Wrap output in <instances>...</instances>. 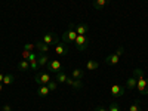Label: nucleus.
Returning a JSON list of instances; mask_svg holds the SVG:
<instances>
[{"mask_svg":"<svg viewBox=\"0 0 148 111\" xmlns=\"http://www.w3.org/2000/svg\"><path fill=\"white\" fill-rule=\"evenodd\" d=\"M133 76L136 77V89L141 95H148V79H145V74L141 68L133 70Z\"/></svg>","mask_w":148,"mask_h":111,"instance_id":"f257e3e1","label":"nucleus"},{"mask_svg":"<svg viewBox=\"0 0 148 111\" xmlns=\"http://www.w3.org/2000/svg\"><path fill=\"white\" fill-rule=\"evenodd\" d=\"M74 45H76V49H77V51L83 52V51H86V49H88V46H89V39H88L86 36L79 34L77 39H76V42H74Z\"/></svg>","mask_w":148,"mask_h":111,"instance_id":"f03ea898","label":"nucleus"},{"mask_svg":"<svg viewBox=\"0 0 148 111\" xmlns=\"http://www.w3.org/2000/svg\"><path fill=\"white\" fill-rule=\"evenodd\" d=\"M46 68L49 70V71H51V73H61V71H62V62H61V61L59 59H51V61H49V62H47V65H46Z\"/></svg>","mask_w":148,"mask_h":111,"instance_id":"7ed1b4c3","label":"nucleus"},{"mask_svg":"<svg viewBox=\"0 0 148 111\" xmlns=\"http://www.w3.org/2000/svg\"><path fill=\"white\" fill-rule=\"evenodd\" d=\"M77 33H76V30L74 28H68L65 33H62V42L65 43V45H68V43H74L76 42V39H77Z\"/></svg>","mask_w":148,"mask_h":111,"instance_id":"20e7f679","label":"nucleus"},{"mask_svg":"<svg viewBox=\"0 0 148 111\" xmlns=\"http://www.w3.org/2000/svg\"><path fill=\"white\" fill-rule=\"evenodd\" d=\"M34 82L42 86V84H47L49 82H51V74L49 73H37L36 77H34Z\"/></svg>","mask_w":148,"mask_h":111,"instance_id":"39448f33","label":"nucleus"},{"mask_svg":"<svg viewBox=\"0 0 148 111\" xmlns=\"http://www.w3.org/2000/svg\"><path fill=\"white\" fill-rule=\"evenodd\" d=\"M126 92H125V86H121L119 83H114L113 86H111V96H114V98H120L123 96Z\"/></svg>","mask_w":148,"mask_h":111,"instance_id":"423d86ee","label":"nucleus"},{"mask_svg":"<svg viewBox=\"0 0 148 111\" xmlns=\"http://www.w3.org/2000/svg\"><path fill=\"white\" fill-rule=\"evenodd\" d=\"M42 40L46 43V45H56L58 43V36L55 33H45L43 37H42Z\"/></svg>","mask_w":148,"mask_h":111,"instance_id":"0eeeda50","label":"nucleus"},{"mask_svg":"<svg viewBox=\"0 0 148 111\" xmlns=\"http://www.w3.org/2000/svg\"><path fill=\"white\" fill-rule=\"evenodd\" d=\"M67 53H68V47H67V45L58 42V43L55 45V55H56V56H65Z\"/></svg>","mask_w":148,"mask_h":111,"instance_id":"6e6552de","label":"nucleus"},{"mask_svg":"<svg viewBox=\"0 0 148 111\" xmlns=\"http://www.w3.org/2000/svg\"><path fill=\"white\" fill-rule=\"evenodd\" d=\"M34 45H36V49H37V51L42 52V53H47V52H49V49H51V46L46 45L43 40H37Z\"/></svg>","mask_w":148,"mask_h":111,"instance_id":"1a4fd4ad","label":"nucleus"},{"mask_svg":"<svg viewBox=\"0 0 148 111\" xmlns=\"http://www.w3.org/2000/svg\"><path fill=\"white\" fill-rule=\"evenodd\" d=\"M65 83H67L68 86H71L73 89H82V88H83L82 80H76V79H73V77H68Z\"/></svg>","mask_w":148,"mask_h":111,"instance_id":"9d476101","label":"nucleus"},{"mask_svg":"<svg viewBox=\"0 0 148 111\" xmlns=\"http://www.w3.org/2000/svg\"><path fill=\"white\" fill-rule=\"evenodd\" d=\"M37 61H39V65H40V67H46L47 62L51 61V58H49L47 53H42V52H39V55H37Z\"/></svg>","mask_w":148,"mask_h":111,"instance_id":"9b49d317","label":"nucleus"},{"mask_svg":"<svg viewBox=\"0 0 148 111\" xmlns=\"http://www.w3.org/2000/svg\"><path fill=\"white\" fill-rule=\"evenodd\" d=\"M89 31V25L86 22H80L76 25V33L77 34H82V36H86V33Z\"/></svg>","mask_w":148,"mask_h":111,"instance_id":"f8f14e48","label":"nucleus"},{"mask_svg":"<svg viewBox=\"0 0 148 111\" xmlns=\"http://www.w3.org/2000/svg\"><path fill=\"white\" fill-rule=\"evenodd\" d=\"M119 61H120V56L117 53H113V55H110V56L105 58V64H108V65H117Z\"/></svg>","mask_w":148,"mask_h":111,"instance_id":"ddd939ff","label":"nucleus"},{"mask_svg":"<svg viewBox=\"0 0 148 111\" xmlns=\"http://www.w3.org/2000/svg\"><path fill=\"white\" fill-rule=\"evenodd\" d=\"M49 93H51V90H49L47 84H42V86H39V89H37V96L39 98H45Z\"/></svg>","mask_w":148,"mask_h":111,"instance_id":"4468645a","label":"nucleus"},{"mask_svg":"<svg viewBox=\"0 0 148 111\" xmlns=\"http://www.w3.org/2000/svg\"><path fill=\"white\" fill-rule=\"evenodd\" d=\"M83 76H84V71H83L82 68H74V70L71 71V77L76 79V80H82Z\"/></svg>","mask_w":148,"mask_h":111,"instance_id":"2eb2a0df","label":"nucleus"},{"mask_svg":"<svg viewBox=\"0 0 148 111\" xmlns=\"http://www.w3.org/2000/svg\"><path fill=\"white\" fill-rule=\"evenodd\" d=\"M99 68V62L95 59H89L88 62H86V70H89V71H93V70H98Z\"/></svg>","mask_w":148,"mask_h":111,"instance_id":"dca6fc26","label":"nucleus"},{"mask_svg":"<svg viewBox=\"0 0 148 111\" xmlns=\"http://www.w3.org/2000/svg\"><path fill=\"white\" fill-rule=\"evenodd\" d=\"M107 3H108V0H93V2H92V5H93V8H95L96 10L104 9V8L107 6Z\"/></svg>","mask_w":148,"mask_h":111,"instance_id":"f3484780","label":"nucleus"},{"mask_svg":"<svg viewBox=\"0 0 148 111\" xmlns=\"http://www.w3.org/2000/svg\"><path fill=\"white\" fill-rule=\"evenodd\" d=\"M126 88H127L129 90H133V89H136V77H135V76L129 77V79L126 80Z\"/></svg>","mask_w":148,"mask_h":111,"instance_id":"a211bd4d","label":"nucleus"},{"mask_svg":"<svg viewBox=\"0 0 148 111\" xmlns=\"http://www.w3.org/2000/svg\"><path fill=\"white\" fill-rule=\"evenodd\" d=\"M18 70L22 71V73H24V71H28V70H30V62H28V61H25V59H22L21 62L18 64Z\"/></svg>","mask_w":148,"mask_h":111,"instance_id":"6ab92c4d","label":"nucleus"},{"mask_svg":"<svg viewBox=\"0 0 148 111\" xmlns=\"http://www.w3.org/2000/svg\"><path fill=\"white\" fill-rule=\"evenodd\" d=\"M67 79H68V76L64 73V71H61V73H56V83H65L67 82Z\"/></svg>","mask_w":148,"mask_h":111,"instance_id":"aec40b11","label":"nucleus"},{"mask_svg":"<svg viewBox=\"0 0 148 111\" xmlns=\"http://www.w3.org/2000/svg\"><path fill=\"white\" fill-rule=\"evenodd\" d=\"M129 111H144V110H142V105H141L139 101H135V102L129 107Z\"/></svg>","mask_w":148,"mask_h":111,"instance_id":"412c9836","label":"nucleus"},{"mask_svg":"<svg viewBox=\"0 0 148 111\" xmlns=\"http://www.w3.org/2000/svg\"><path fill=\"white\" fill-rule=\"evenodd\" d=\"M15 82V77H14V74H6L5 79H3V84H12Z\"/></svg>","mask_w":148,"mask_h":111,"instance_id":"4be33fe9","label":"nucleus"},{"mask_svg":"<svg viewBox=\"0 0 148 111\" xmlns=\"http://www.w3.org/2000/svg\"><path fill=\"white\" fill-rule=\"evenodd\" d=\"M47 88H49V90H51V92H53V90H56V88H58V83L53 82V80H51V82L47 83Z\"/></svg>","mask_w":148,"mask_h":111,"instance_id":"5701e85b","label":"nucleus"},{"mask_svg":"<svg viewBox=\"0 0 148 111\" xmlns=\"http://www.w3.org/2000/svg\"><path fill=\"white\" fill-rule=\"evenodd\" d=\"M39 61H31V62H30V70H33V71H37V70H39Z\"/></svg>","mask_w":148,"mask_h":111,"instance_id":"b1692460","label":"nucleus"},{"mask_svg":"<svg viewBox=\"0 0 148 111\" xmlns=\"http://www.w3.org/2000/svg\"><path fill=\"white\" fill-rule=\"evenodd\" d=\"M36 47V45H33V43H27L25 46H24V51H28V52H33V49Z\"/></svg>","mask_w":148,"mask_h":111,"instance_id":"393cba45","label":"nucleus"},{"mask_svg":"<svg viewBox=\"0 0 148 111\" xmlns=\"http://www.w3.org/2000/svg\"><path fill=\"white\" fill-rule=\"evenodd\" d=\"M108 111H120V107H119L117 104H110Z\"/></svg>","mask_w":148,"mask_h":111,"instance_id":"a878e982","label":"nucleus"},{"mask_svg":"<svg viewBox=\"0 0 148 111\" xmlns=\"http://www.w3.org/2000/svg\"><path fill=\"white\" fill-rule=\"evenodd\" d=\"M37 55H39V53L31 52V53H30V56H28V62H31V61H37Z\"/></svg>","mask_w":148,"mask_h":111,"instance_id":"bb28decb","label":"nucleus"},{"mask_svg":"<svg viewBox=\"0 0 148 111\" xmlns=\"http://www.w3.org/2000/svg\"><path fill=\"white\" fill-rule=\"evenodd\" d=\"M30 53L31 52H28V51H22V59H25V61H28V56H30Z\"/></svg>","mask_w":148,"mask_h":111,"instance_id":"cd10ccee","label":"nucleus"},{"mask_svg":"<svg viewBox=\"0 0 148 111\" xmlns=\"http://www.w3.org/2000/svg\"><path fill=\"white\" fill-rule=\"evenodd\" d=\"M123 52H125V47H123V46H120V47L117 49V52H116V53H117L119 56H121V55H123Z\"/></svg>","mask_w":148,"mask_h":111,"instance_id":"c85d7f7f","label":"nucleus"},{"mask_svg":"<svg viewBox=\"0 0 148 111\" xmlns=\"http://www.w3.org/2000/svg\"><path fill=\"white\" fill-rule=\"evenodd\" d=\"M2 111H12V108H10V105H8V104H6V105H3V107H2Z\"/></svg>","mask_w":148,"mask_h":111,"instance_id":"c756f323","label":"nucleus"},{"mask_svg":"<svg viewBox=\"0 0 148 111\" xmlns=\"http://www.w3.org/2000/svg\"><path fill=\"white\" fill-rule=\"evenodd\" d=\"M93 111H108V110H105V108H102V107H98V108H95Z\"/></svg>","mask_w":148,"mask_h":111,"instance_id":"7c9ffc66","label":"nucleus"},{"mask_svg":"<svg viewBox=\"0 0 148 111\" xmlns=\"http://www.w3.org/2000/svg\"><path fill=\"white\" fill-rule=\"evenodd\" d=\"M3 79H5V76H3L2 73H0V83H3Z\"/></svg>","mask_w":148,"mask_h":111,"instance_id":"2f4dec72","label":"nucleus"},{"mask_svg":"<svg viewBox=\"0 0 148 111\" xmlns=\"http://www.w3.org/2000/svg\"><path fill=\"white\" fill-rule=\"evenodd\" d=\"M3 90V83H0V92Z\"/></svg>","mask_w":148,"mask_h":111,"instance_id":"473e14b6","label":"nucleus"},{"mask_svg":"<svg viewBox=\"0 0 148 111\" xmlns=\"http://www.w3.org/2000/svg\"><path fill=\"white\" fill-rule=\"evenodd\" d=\"M120 111H123V110H120Z\"/></svg>","mask_w":148,"mask_h":111,"instance_id":"72a5a7b5","label":"nucleus"}]
</instances>
